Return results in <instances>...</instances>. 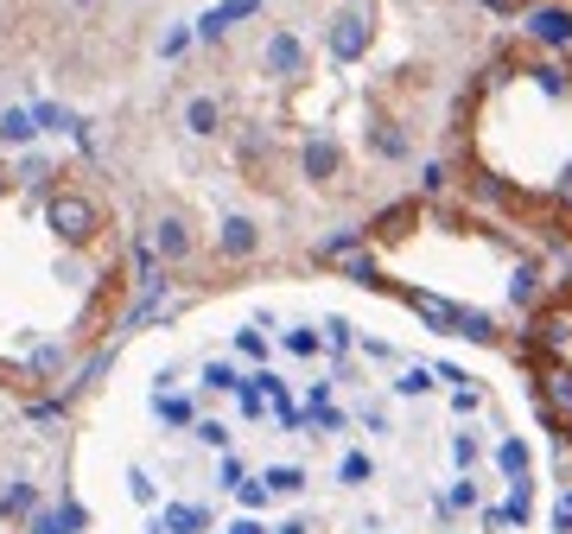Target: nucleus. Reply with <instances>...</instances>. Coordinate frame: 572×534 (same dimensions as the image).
I'll return each instance as SVG.
<instances>
[{
    "instance_id": "20e7f679",
    "label": "nucleus",
    "mask_w": 572,
    "mask_h": 534,
    "mask_svg": "<svg viewBox=\"0 0 572 534\" xmlns=\"http://www.w3.org/2000/svg\"><path fill=\"white\" fill-rule=\"evenodd\" d=\"M369 45V13H338V26H331V51L338 58H356Z\"/></svg>"
},
{
    "instance_id": "6e6552de",
    "label": "nucleus",
    "mask_w": 572,
    "mask_h": 534,
    "mask_svg": "<svg viewBox=\"0 0 572 534\" xmlns=\"http://www.w3.org/2000/svg\"><path fill=\"white\" fill-rule=\"evenodd\" d=\"M33 134H38V128H33V114H26V109H7V114H0V141H7V147H26Z\"/></svg>"
},
{
    "instance_id": "1a4fd4ad",
    "label": "nucleus",
    "mask_w": 572,
    "mask_h": 534,
    "mask_svg": "<svg viewBox=\"0 0 572 534\" xmlns=\"http://www.w3.org/2000/svg\"><path fill=\"white\" fill-rule=\"evenodd\" d=\"M305 172H312V179H331V172H338V147H331V141H312V147H305Z\"/></svg>"
},
{
    "instance_id": "0eeeda50",
    "label": "nucleus",
    "mask_w": 572,
    "mask_h": 534,
    "mask_svg": "<svg viewBox=\"0 0 572 534\" xmlns=\"http://www.w3.org/2000/svg\"><path fill=\"white\" fill-rule=\"evenodd\" d=\"M153 242H159V255H166V262H185V255H191V235H185V223H179V217H166Z\"/></svg>"
},
{
    "instance_id": "39448f33",
    "label": "nucleus",
    "mask_w": 572,
    "mask_h": 534,
    "mask_svg": "<svg viewBox=\"0 0 572 534\" xmlns=\"http://www.w3.org/2000/svg\"><path fill=\"white\" fill-rule=\"evenodd\" d=\"M185 128L197 134V141L223 134V102H217V96H191V102H185Z\"/></svg>"
},
{
    "instance_id": "7ed1b4c3",
    "label": "nucleus",
    "mask_w": 572,
    "mask_h": 534,
    "mask_svg": "<svg viewBox=\"0 0 572 534\" xmlns=\"http://www.w3.org/2000/svg\"><path fill=\"white\" fill-rule=\"evenodd\" d=\"M217 248H223L229 262H248V255L261 248V229L248 223V217H223V229H217Z\"/></svg>"
},
{
    "instance_id": "9d476101",
    "label": "nucleus",
    "mask_w": 572,
    "mask_h": 534,
    "mask_svg": "<svg viewBox=\"0 0 572 534\" xmlns=\"http://www.w3.org/2000/svg\"><path fill=\"white\" fill-rule=\"evenodd\" d=\"M71 7H96V0H71Z\"/></svg>"
},
{
    "instance_id": "f257e3e1",
    "label": "nucleus",
    "mask_w": 572,
    "mask_h": 534,
    "mask_svg": "<svg viewBox=\"0 0 572 534\" xmlns=\"http://www.w3.org/2000/svg\"><path fill=\"white\" fill-rule=\"evenodd\" d=\"M51 229H58L64 242H89V235L102 229V210H96L83 191H58V197H51Z\"/></svg>"
},
{
    "instance_id": "423d86ee",
    "label": "nucleus",
    "mask_w": 572,
    "mask_h": 534,
    "mask_svg": "<svg viewBox=\"0 0 572 534\" xmlns=\"http://www.w3.org/2000/svg\"><path fill=\"white\" fill-rule=\"evenodd\" d=\"M540 45H572V7H547V13H534L528 26Z\"/></svg>"
},
{
    "instance_id": "f03ea898",
    "label": "nucleus",
    "mask_w": 572,
    "mask_h": 534,
    "mask_svg": "<svg viewBox=\"0 0 572 534\" xmlns=\"http://www.w3.org/2000/svg\"><path fill=\"white\" fill-rule=\"evenodd\" d=\"M261 64L273 76H300L305 71V45L287 33V26H273V33H267V45H261Z\"/></svg>"
}]
</instances>
